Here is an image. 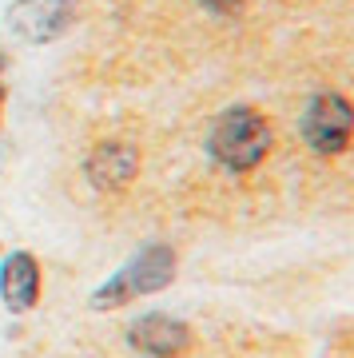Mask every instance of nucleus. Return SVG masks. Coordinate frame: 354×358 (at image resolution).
I'll list each match as a JSON object with an SVG mask.
<instances>
[{
	"mask_svg": "<svg viewBox=\"0 0 354 358\" xmlns=\"http://www.w3.org/2000/svg\"><path fill=\"white\" fill-rule=\"evenodd\" d=\"M207 148L227 171H251L271 152V124L255 108H231L215 120Z\"/></svg>",
	"mask_w": 354,
	"mask_h": 358,
	"instance_id": "obj_1",
	"label": "nucleus"
},
{
	"mask_svg": "<svg viewBox=\"0 0 354 358\" xmlns=\"http://www.w3.org/2000/svg\"><path fill=\"white\" fill-rule=\"evenodd\" d=\"M171 275H176V251L164 247V243H155V247H148V251H139V255L96 294V303H100V307H120L127 299H139V294H152V291H160V287H167Z\"/></svg>",
	"mask_w": 354,
	"mask_h": 358,
	"instance_id": "obj_2",
	"label": "nucleus"
},
{
	"mask_svg": "<svg viewBox=\"0 0 354 358\" xmlns=\"http://www.w3.org/2000/svg\"><path fill=\"white\" fill-rule=\"evenodd\" d=\"M303 136H306V143H311L315 152H323V155L342 152V148L354 140V108H351V100L339 96V92L315 96L311 108H306V115H303Z\"/></svg>",
	"mask_w": 354,
	"mask_h": 358,
	"instance_id": "obj_3",
	"label": "nucleus"
},
{
	"mask_svg": "<svg viewBox=\"0 0 354 358\" xmlns=\"http://www.w3.org/2000/svg\"><path fill=\"white\" fill-rule=\"evenodd\" d=\"M127 338H132L136 350L152 358H179L191 346V331L171 315H143L139 322H132Z\"/></svg>",
	"mask_w": 354,
	"mask_h": 358,
	"instance_id": "obj_4",
	"label": "nucleus"
},
{
	"mask_svg": "<svg viewBox=\"0 0 354 358\" xmlns=\"http://www.w3.org/2000/svg\"><path fill=\"white\" fill-rule=\"evenodd\" d=\"M68 24V0H20L13 8V28L28 40H52Z\"/></svg>",
	"mask_w": 354,
	"mask_h": 358,
	"instance_id": "obj_5",
	"label": "nucleus"
},
{
	"mask_svg": "<svg viewBox=\"0 0 354 358\" xmlns=\"http://www.w3.org/2000/svg\"><path fill=\"white\" fill-rule=\"evenodd\" d=\"M136 167H139V155H136V148H127V143H100V148L88 155V176H92L96 187H104V192L127 187L132 176H136Z\"/></svg>",
	"mask_w": 354,
	"mask_h": 358,
	"instance_id": "obj_6",
	"label": "nucleus"
},
{
	"mask_svg": "<svg viewBox=\"0 0 354 358\" xmlns=\"http://www.w3.org/2000/svg\"><path fill=\"white\" fill-rule=\"evenodd\" d=\"M36 291H40V275H36L32 255H8L4 259V267H0V294H4L8 310H16V315H20V310H32Z\"/></svg>",
	"mask_w": 354,
	"mask_h": 358,
	"instance_id": "obj_7",
	"label": "nucleus"
},
{
	"mask_svg": "<svg viewBox=\"0 0 354 358\" xmlns=\"http://www.w3.org/2000/svg\"><path fill=\"white\" fill-rule=\"evenodd\" d=\"M203 8H211V13H235L239 8V0H199Z\"/></svg>",
	"mask_w": 354,
	"mask_h": 358,
	"instance_id": "obj_8",
	"label": "nucleus"
}]
</instances>
